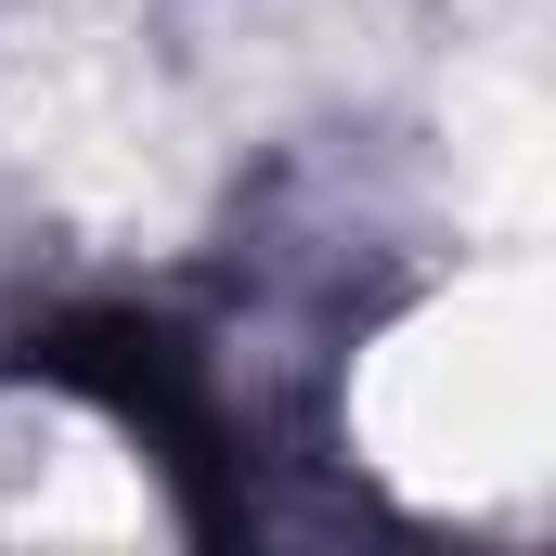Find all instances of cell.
Segmentation results:
<instances>
[{
	"label": "cell",
	"instance_id": "1",
	"mask_svg": "<svg viewBox=\"0 0 556 556\" xmlns=\"http://www.w3.org/2000/svg\"><path fill=\"white\" fill-rule=\"evenodd\" d=\"M0 376L104 415L155 466V492H168V518L194 544H247V518H260L247 505V427L220 402V350L181 311H155V298H52V311H26L0 337Z\"/></svg>",
	"mask_w": 556,
	"mask_h": 556
}]
</instances>
